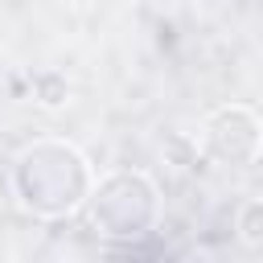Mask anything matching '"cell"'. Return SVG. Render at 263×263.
<instances>
[{"label":"cell","instance_id":"277c9868","mask_svg":"<svg viewBox=\"0 0 263 263\" xmlns=\"http://www.w3.org/2000/svg\"><path fill=\"white\" fill-rule=\"evenodd\" d=\"M29 95H33V103H37L41 111H62V107L70 103V78H66L62 70L45 66V70L29 74Z\"/></svg>","mask_w":263,"mask_h":263},{"label":"cell","instance_id":"6da1fadb","mask_svg":"<svg viewBox=\"0 0 263 263\" xmlns=\"http://www.w3.org/2000/svg\"><path fill=\"white\" fill-rule=\"evenodd\" d=\"M8 185L21 210L45 222H62L86 205V193L95 185V164L78 144L41 136L16 152L8 168Z\"/></svg>","mask_w":263,"mask_h":263},{"label":"cell","instance_id":"3957f363","mask_svg":"<svg viewBox=\"0 0 263 263\" xmlns=\"http://www.w3.org/2000/svg\"><path fill=\"white\" fill-rule=\"evenodd\" d=\"M193 140H197L201 160L222 164V168H247L259 160L263 123H259V111L251 103H222V107L205 111Z\"/></svg>","mask_w":263,"mask_h":263},{"label":"cell","instance_id":"7a4b0ae2","mask_svg":"<svg viewBox=\"0 0 263 263\" xmlns=\"http://www.w3.org/2000/svg\"><path fill=\"white\" fill-rule=\"evenodd\" d=\"M90 214V226L99 230V238H144L156 218H160V189L148 173L140 168H119V173H107L103 181L90 185L86 193V205Z\"/></svg>","mask_w":263,"mask_h":263},{"label":"cell","instance_id":"8992f818","mask_svg":"<svg viewBox=\"0 0 263 263\" xmlns=\"http://www.w3.org/2000/svg\"><path fill=\"white\" fill-rule=\"evenodd\" d=\"M160 156H164V164H173V168H181V173H189V168H197V164H201L197 140H193V136H185V132H173V136H164V144H160Z\"/></svg>","mask_w":263,"mask_h":263},{"label":"cell","instance_id":"5b68a950","mask_svg":"<svg viewBox=\"0 0 263 263\" xmlns=\"http://www.w3.org/2000/svg\"><path fill=\"white\" fill-rule=\"evenodd\" d=\"M234 234L247 251H259L263 247V201L259 197H247L234 214Z\"/></svg>","mask_w":263,"mask_h":263}]
</instances>
